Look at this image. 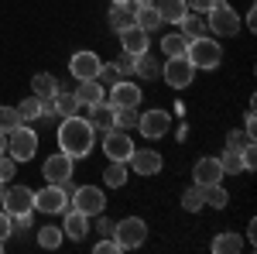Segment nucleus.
I'll use <instances>...</instances> for the list:
<instances>
[{
  "instance_id": "nucleus-1",
  "label": "nucleus",
  "mask_w": 257,
  "mask_h": 254,
  "mask_svg": "<svg viewBox=\"0 0 257 254\" xmlns=\"http://www.w3.org/2000/svg\"><path fill=\"white\" fill-rule=\"evenodd\" d=\"M93 141H96V131H93V124L79 114H72V117H62L59 124V151L72 158V161H79L93 151Z\"/></svg>"
},
{
  "instance_id": "nucleus-2",
  "label": "nucleus",
  "mask_w": 257,
  "mask_h": 254,
  "mask_svg": "<svg viewBox=\"0 0 257 254\" xmlns=\"http://www.w3.org/2000/svg\"><path fill=\"white\" fill-rule=\"evenodd\" d=\"M185 59L192 62L196 69L213 72L219 62H223V48H219V41L209 38V35H202V38H189V45H185Z\"/></svg>"
},
{
  "instance_id": "nucleus-3",
  "label": "nucleus",
  "mask_w": 257,
  "mask_h": 254,
  "mask_svg": "<svg viewBox=\"0 0 257 254\" xmlns=\"http://www.w3.org/2000/svg\"><path fill=\"white\" fill-rule=\"evenodd\" d=\"M206 28H209L216 38H233L240 31V14L226 0H216V4L206 11Z\"/></svg>"
},
{
  "instance_id": "nucleus-4",
  "label": "nucleus",
  "mask_w": 257,
  "mask_h": 254,
  "mask_svg": "<svg viewBox=\"0 0 257 254\" xmlns=\"http://www.w3.org/2000/svg\"><path fill=\"white\" fill-rule=\"evenodd\" d=\"M113 240L120 244V251H134L148 240V223L141 216H127V220L113 223Z\"/></svg>"
},
{
  "instance_id": "nucleus-5",
  "label": "nucleus",
  "mask_w": 257,
  "mask_h": 254,
  "mask_svg": "<svg viewBox=\"0 0 257 254\" xmlns=\"http://www.w3.org/2000/svg\"><path fill=\"white\" fill-rule=\"evenodd\" d=\"M35 151H38V134L28 124H21V127H14L7 134V155L14 158V161H31Z\"/></svg>"
},
{
  "instance_id": "nucleus-6",
  "label": "nucleus",
  "mask_w": 257,
  "mask_h": 254,
  "mask_svg": "<svg viewBox=\"0 0 257 254\" xmlns=\"http://www.w3.org/2000/svg\"><path fill=\"white\" fill-rule=\"evenodd\" d=\"M69 206H76L86 216H99L106 210V196H103L99 186H76L72 196H69Z\"/></svg>"
},
{
  "instance_id": "nucleus-7",
  "label": "nucleus",
  "mask_w": 257,
  "mask_h": 254,
  "mask_svg": "<svg viewBox=\"0 0 257 254\" xmlns=\"http://www.w3.org/2000/svg\"><path fill=\"white\" fill-rule=\"evenodd\" d=\"M161 76H165V82H168L172 90H185V86H192V79H196V65L185 59V55H175V59H165Z\"/></svg>"
},
{
  "instance_id": "nucleus-8",
  "label": "nucleus",
  "mask_w": 257,
  "mask_h": 254,
  "mask_svg": "<svg viewBox=\"0 0 257 254\" xmlns=\"http://www.w3.org/2000/svg\"><path fill=\"white\" fill-rule=\"evenodd\" d=\"M134 151V141H131V131H120V127H110L103 131V155L110 161H127Z\"/></svg>"
},
{
  "instance_id": "nucleus-9",
  "label": "nucleus",
  "mask_w": 257,
  "mask_h": 254,
  "mask_svg": "<svg viewBox=\"0 0 257 254\" xmlns=\"http://www.w3.org/2000/svg\"><path fill=\"white\" fill-rule=\"evenodd\" d=\"M72 168H76V161L65 155V151H55V155L45 158V165H41V176H45V182H59V186H62V182H69V179L76 176Z\"/></svg>"
},
{
  "instance_id": "nucleus-10",
  "label": "nucleus",
  "mask_w": 257,
  "mask_h": 254,
  "mask_svg": "<svg viewBox=\"0 0 257 254\" xmlns=\"http://www.w3.org/2000/svg\"><path fill=\"white\" fill-rule=\"evenodd\" d=\"M65 206H69V193L59 182H48L45 189L35 193V210H41V213H62Z\"/></svg>"
},
{
  "instance_id": "nucleus-11",
  "label": "nucleus",
  "mask_w": 257,
  "mask_h": 254,
  "mask_svg": "<svg viewBox=\"0 0 257 254\" xmlns=\"http://www.w3.org/2000/svg\"><path fill=\"white\" fill-rule=\"evenodd\" d=\"M0 210H4L7 216L35 213V189H28V186H14V189H7V193H4V203H0Z\"/></svg>"
},
{
  "instance_id": "nucleus-12",
  "label": "nucleus",
  "mask_w": 257,
  "mask_h": 254,
  "mask_svg": "<svg viewBox=\"0 0 257 254\" xmlns=\"http://www.w3.org/2000/svg\"><path fill=\"white\" fill-rule=\"evenodd\" d=\"M168 127H172V114L168 110H148V114H141L138 117V131L148 141H158V137L168 134Z\"/></svg>"
},
{
  "instance_id": "nucleus-13",
  "label": "nucleus",
  "mask_w": 257,
  "mask_h": 254,
  "mask_svg": "<svg viewBox=\"0 0 257 254\" xmlns=\"http://www.w3.org/2000/svg\"><path fill=\"white\" fill-rule=\"evenodd\" d=\"M141 86H134L131 79H120V82H113L110 86V93H106V103L113 107V110H123V107H138L141 103Z\"/></svg>"
},
{
  "instance_id": "nucleus-14",
  "label": "nucleus",
  "mask_w": 257,
  "mask_h": 254,
  "mask_svg": "<svg viewBox=\"0 0 257 254\" xmlns=\"http://www.w3.org/2000/svg\"><path fill=\"white\" fill-rule=\"evenodd\" d=\"M127 165H131L134 176H158L161 172V155L155 148H134L131 158H127Z\"/></svg>"
},
{
  "instance_id": "nucleus-15",
  "label": "nucleus",
  "mask_w": 257,
  "mask_h": 254,
  "mask_svg": "<svg viewBox=\"0 0 257 254\" xmlns=\"http://www.w3.org/2000/svg\"><path fill=\"white\" fill-rule=\"evenodd\" d=\"M99 55L96 52H76L72 59H69V72L76 79H96L99 76Z\"/></svg>"
},
{
  "instance_id": "nucleus-16",
  "label": "nucleus",
  "mask_w": 257,
  "mask_h": 254,
  "mask_svg": "<svg viewBox=\"0 0 257 254\" xmlns=\"http://www.w3.org/2000/svg\"><path fill=\"white\" fill-rule=\"evenodd\" d=\"M223 165H219V158L206 155L196 161V168H192V179H196V186H213V182H223Z\"/></svg>"
},
{
  "instance_id": "nucleus-17",
  "label": "nucleus",
  "mask_w": 257,
  "mask_h": 254,
  "mask_svg": "<svg viewBox=\"0 0 257 254\" xmlns=\"http://www.w3.org/2000/svg\"><path fill=\"white\" fill-rule=\"evenodd\" d=\"M62 213H65L62 234H65V237H72V240H82V237H86V230H89V216H86V213H79L76 206H65Z\"/></svg>"
},
{
  "instance_id": "nucleus-18",
  "label": "nucleus",
  "mask_w": 257,
  "mask_h": 254,
  "mask_svg": "<svg viewBox=\"0 0 257 254\" xmlns=\"http://www.w3.org/2000/svg\"><path fill=\"white\" fill-rule=\"evenodd\" d=\"M120 35V45H123V52H131V55H141V52H148V31H141L138 24H131V28H123L117 31Z\"/></svg>"
},
{
  "instance_id": "nucleus-19",
  "label": "nucleus",
  "mask_w": 257,
  "mask_h": 254,
  "mask_svg": "<svg viewBox=\"0 0 257 254\" xmlns=\"http://www.w3.org/2000/svg\"><path fill=\"white\" fill-rule=\"evenodd\" d=\"M76 100H79V107H93V103H99V100H106V90H103L99 79H79Z\"/></svg>"
},
{
  "instance_id": "nucleus-20",
  "label": "nucleus",
  "mask_w": 257,
  "mask_h": 254,
  "mask_svg": "<svg viewBox=\"0 0 257 254\" xmlns=\"http://www.w3.org/2000/svg\"><path fill=\"white\" fill-rule=\"evenodd\" d=\"M155 11H158L161 24H178V21L189 14L185 0H155Z\"/></svg>"
},
{
  "instance_id": "nucleus-21",
  "label": "nucleus",
  "mask_w": 257,
  "mask_h": 254,
  "mask_svg": "<svg viewBox=\"0 0 257 254\" xmlns=\"http://www.w3.org/2000/svg\"><path fill=\"white\" fill-rule=\"evenodd\" d=\"M86 120L93 124V131L103 134V131H110V127H113V107H110L106 100H99V103L89 107V117H86Z\"/></svg>"
},
{
  "instance_id": "nucleus-22",
  "label": "nucleus",
  "mask_w": 257,
  "mask_h": 254,
  "mask_svg": "<svg viewBox=\"0 0 257 254\" xmlns=\"http://www.w3.org/2000/svg\"><path fill=\"white\" fill-rule=\"evenodd\" d=\"M134 11H138L134 0H127V4H113V7H110V28H113V31L131 28V24H134Z\"/></svg>"
},
{
  "instance_id": "nucleus-23",
  "label": "nucleus",
  "mask_w": 257,
  "mask_h": 254,
  "mask_svg": "<svg viewBox=\"0 0 257 254\" xmlns=\"http://www.w3.org/2000/svg\"><path fill=\"white\" fill-rule=\"evenodd\" d=\"M134 24H138L141 31L155 35V31L161 28V18H158V11H155V4H148V7H138V11H134Z\"/></svg>"
},
{
  "instance_id": "nucleus-24",
  "label": "nucleus",
  "mask_w": 257,
  "mask_h": 254,
  "mask_svg": "<svg viewBox=\"0 0 257 254\" xmlns=\"http://www.w3.org/2000/svg\"><path fill=\"white\" fill-rule=\"evenodd\" d=\"M178 31L185 35V38H202V35H209V28H206V21L199 18V14H185V18L178 21Z\"/></svg>"
},
{
  "instance_id": "nucleus-25",
  "label": "nucleus",
  "mask_w": 257,
  "mask_h": 254,
  "mask_svg": "<svg viewBox=\"0 0 257 254\" xmlns=\"http://www.w3.org/2000/svg\"><path fill=\"white\" fill-rule=\"evenodd\" d=\"M55 114L59 117H72V114H79V100H76V93L72 90H62L55 93Z\"/></svg>"
},
{
  "instance_id": "nucleus-26",
  "label": "nucleus",
  "mask_w": 257,
  "mask_h": 254,
  "mask_svg": "<svg viewBox=\"0 0 257 254\" xmlns=\"http://www.w3.org/2000/svg\"><path fill=\"white\" fill-rule=\"evenodd\" d=\"M185 45H189V38L182 31H172L161 38V52H165V59H175V55H185Z\"/></svg>"
},
{
  "instance_id": "nucleus-27",
  "label": "nucleus",
  "mask_w": 257,
  "mask_h": 254,
  "mask_svg": "<svg viewBox=\"0 0 257 254\" xmlns=\"http://www.w3.org/2000/svg\"><path fill=\"white\" fill-rule=\"evenodd\" d=\"M31 90H35V97H55L59 93V79L52 76V72H38V76L31 79Z\"/></svg>"
},
{
  "instance_id": "nucleus-28",
  "label": "nucleus",
  "mask_w": 257,
  "mask_h": 254,
  "mask_svg": "<svg viewBox=\"0 0 257 254\" xmlns=\"http://www.w3.org/2000/svg\"><path fill=\"white\" fill-rule=\"evenodd\" d=\"M103 182H106L110 189L127 186V161H110V165H106V172H103Z\"/></svg>"
},
{
  "instance_id": "nucleus-29",
  "label": "nucleus",
  "mask_w": 257,
  "mask_h": 254,
  "mask_svg": "<svg viewBox=\"0 0 257 254\" xmlns=\"http://www.w3.org/2000/svg\"><path fill=\"white\" fill-rule=\"evenodd\" d=\"M240 251H243L240 234H219L216 240H213V254H240Z\"/></svg>"
},
{
  "instance_id": "nucleus-30",
  "label": "nucleus",
  "mask_w": 257,
  "mask_h": 254,
  "mask_svg": "<svg viewBox=\"0 0 257 254\" xmlns=\"http://www.w3.org/2000/svg\"><path fill=\"white\" fill-rule=\"evenodd\" d=\"M161 72V65L148 52H141V55H134V76H141V79H155Z\"/></svg>"
},
{
  "instance_id": "nucleus-31",
  "label": "nucleus",
  "mask_w": 257,
  "mask_h": 254,
  "mask_svg": "<svg viewBox=\"0 0 257 254\" xmlns=\"http://www.w3.org/2000/svg\"><path fill=\"white\" fill-rule=\"evenodd\" d=\"M62 240H65V234H62V227H41L38 230V244L45 247V251H55V247H62Z\"/></svg>"
},
{
  "instance_id": "nucleus-32",
  "label": "nucleus",
  "mask_w": 257,
  "mask_h": 254,
  "mask_svg": "<svg viewBox=\"0 0 257 254\" xmlns=\"http://www.w3.org/2000/svg\"><path fill=\"white\" fill-rule=\"evenodd\" d=\"M206 206V199H202V186H189L185 193H182V210H189V213H199Z\"/></svg>"
},
{
  "instance_id": "nucleus-33",
  "label": "nucleus",
  "mask_w": 257,
  "mask_h": 254,
  "mask_svg": "<svg viewBox=\"0 0 257 254\" xmlns=\"http://www.w3.org/2000/svg\"><path fill=\"white\" fill-rule=\"evenodd\" d=\"M138 107H123V110H113V127L120 131H131V127H138Z\"/></svg>"
},
{
  "instance_id": "nucleus-34",
  "label": "nucleus",
  "mask_w": 257,
  "mask_h": 254,
  "mask_svg": "<svg viewBox=\"0 0 257 254\" xmlns=\"http://www.w3.org/2000/svg\"><path fill=\"white\" fill-rule=\"evenodd\" d=\"M219 165H223V172H226V176L243 172V158H240V151H233V148H226V151L219 155Z\"/></svg>"
},
{
  "instance_id": "nucleus-35",
  "label": "nucleus",
  "mask_w": 257,
  "mask_h": 254,
  "mask_svg": "<svg viewBox=\"0 0 257 254\" xmlns=\"http://www.w3.org/2000/svg\"><path fill=\"white\" fill-rule=\"evenodd\" d=\"M254 144V131H230L226 134V148H233V151H243V148H250Z\"/></svg>"
},
{
  "instance_id": "nucleus-36",
  "label": "nucleus",
  "mask_w": 257,
  "mask_h": 254,
  "mask_svg": "<svg viewBox=\"0 0 257 254\" xmlns=\"http://www.w3.org/2000/svg\"><path fill=\"white\" fill-rule=\"evenodd\" d=\"M18 114H21V120L24 124H31V120H41V100L38 97H28L24 103L18 107Z\"/></svg>"
},
{
  "instance_id": "nucleus-37",
  "label": "nucleus",
  "mask_w": 257,
  "mask_h": 254,
  "mask_svg": "<svg viewBox=\"0 0 257 254\" xmlns=\"http://www.w3.org/2000/svg\"><path fill=\"white\" fill-rule=\"evenodd\" d=\"M24 120H21V114H18V107H0V131L4 134H11L14 127H21Z\"/></svg>"
},
{
  "instance_id": "nucleus-38",
  "label": "nucleus",
  "mask_w": 257,
  "mask_h": 254,
  "mask_svg": "<svg viewBox=\"0 0 257 254\" xmlns=\"http://www.w3.org/2000/svg\"><path fill=\"white\" fill-rule=\"evenodd\" d=\"M113 69L120 72V79H131L134 76V55H131V52H120L117 62H113Z\"/></svg>"
},
{
  "instance_id": "nucleus-39",
  "label": "nucleus",
  "mask_w": 257,
  "mask_h": 254,
  "mask_svg": "<svg viewBox=\"0 0 257 254\" xmlns=\"http://www.w3.org/2000/svg\"><path fill=\"white\" fill-rule=\"evenodd\" d=\"M14 172H18V161L4 151V155H0V182H11V179H14Z\"/></svg>"
},
{
  "instance_id": "nucleus-40",
  "label": "nucleus",
  "mask_w": 257,
  "mask_h": 254,
  "mask_svg": "<svg viewBox=\"0 0 257 254\" xmlns=\"http://www.w3.org/2000/svg\"><path fill=\"white\" fill-rule=\"evenodd\" d=\"M99 82H110V86H113V82H120V72L117 69H113V62H103V65H99Z\"/></svg>"
},
{
  "instance_id": "nucleus-41",
  "label": "nucleus",
  "mask_w": 257,
  "mask_h": 254,
  "mask_svg": "<svg viewBox=\"0 0 257 254\" xmlns=\"http://www.w3.org/2000/svg\"><path fill=\"white\" fill-rule=\"evenodd\" d=\"M96 254H120V244L113 240V237H103L96 244Z\"/></svg>"
},
{
  "instance_id": "nucleus-42",
  "label": "nucleus",
  "mask_w": 257,
  "mask_h": 254,
  "mask_svg": "<svg viewBox=\"0 0 257 254\" xmlns=\"http://www.w3.org/2000/svg\"><path fill=\"white\" fill-rule=\"evenodd\" d=\"M240 158H243V172H254V165H257V151H254V144H250V148H243V151H240Z\"/></svg>"
},
{
  "instance_id": "nucleus-43",
  "label": "nucleus",
  "mask_w": 257,
  "mask_h": 254,
  "mask_svg": "<svg viewBox=\"0 0 257 254\" xmlns=\"http://www.w3.org/2000/svg\"><path fill=\"white\" fill-rule=\"evenodd\" d=\"M213 4H216V0H185V7H189L192 14H206Z\"/></svg>"
},
{
  "instance_id": "nucleus-44",
  "label": "nucleus",
  "mask_w": 257,
  "mask_h": 254,
  "mask_svg": "<svg viewBox=\"0 0 257 254\" xmlns=\"http://www.w3.org/2000/svg\"><path fill=\"white\" fill-rule=\"evenodd\" d=\"M99 237H113V220L99 213Z\"/></svg>"
},
{
  "instance_id": "nucleus-45",
  "label": "nucleus",
  "mask_w": 257,
  "mask_h": 254,
  "mask_svg": "<svg viewBox=\"0 0 257 254\" xmlns=\"http://www.w3.org/2000/svg\"><path fill=\"white\" fill-rule=\"evenodd\" d=\"M11 234H14V230H11V216L0 210V240H7Z\"/></svg>"
},
{
  "instance_id": "nucleus-46",
  "label": "nucleus",
  "mask_w": 257,
  "mask_h": 254,
  "mask_svg": "<svg viewBox=\"0 0 257 254\" xmlns=\"http://www.w3.org/2000/svg\"><path fill=\"white\" fill-rule=\"evenodd\" d=\"M247 28H250V31H254V28H257V14H254V7L247 11Z\"/></svg>"
},
{
  "instance_id": "nucleus-47",
  "label": "nucleus",
  "mask_w": 257,
  "mask_h": 254,
  "mask_svg": "<svg viewBox=\"0 0 257 254\" xmlns=\"http://www.w3.org/2000/svg\"><path fill=\"white\" fill-rule=\"evenodd\" d=\"M4 151H7V134L0 131V155H4Z\"/></svg>"
},
{
  "instance_id": "nucleus-48",
  "label": "nucleus",
  "mask_w": 257,
  "mask_h": 254,
  "mask_svg": "<svg viewBox=\"0 0 257 254\" xmlns=\"http://www.w3.org/2000/svg\"><path fill=\"white\" fill-rule=\"evenodd\" d=\"M4 193H7V182H0V203H4Z\"/></svg>"
},
{
  "instance_id": "nucleus-49",
  "label": "nucleus",
  "mask_w": 257,
  "mask_h": 254,
  "mask_svg": "<svg viewBox=\"0 0 257 254\" xmlns=\"http://www.w3.org/2000/svg\"><path fill=\"white\" fill-rule=\"evenodd\" d=\"M134 4H138V7H148V4H155V0H134Z\"/></svg>"
},
{
  "instance_id": "nucleus-50",
  "label": "nucleus",
  "mask_w": 257,
  "mask_h": 254,
  "mask_svg": "<svg viewBox=\"0 0 257 254\" xmlns=\"http://www.w3.org/2000/svg\"><path fill=\"white\" fill-rule=\"evenodd\" d=\"M110 4H127V0H110Z\"/></svg>"
},
{
  "instance_id": "nucleus-51",
  "label": "nucleus",
  "mask_w": 257,
  "mask_h": 254,
  "mask_svg": "<svg viewBox=\"0 0 257 254\" xmlns=\"http://www.w3.org/2000/svg\"><path fill=\"white\" fill-rule=\"evenodd\" d=\"M0 251H4V240H0Z\"/></svg>"
}]
</instances>
